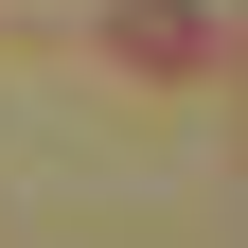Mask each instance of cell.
<instances>
[{
	"label": "cell",
	"mask_w": 248,
	"mask_h": 248,
	"mask_svg": "<svg viewBox=\"0 0 248 248\" xmlns=\"http://www.w3.org/2000/svg\"><path fill=\"white\" fill-rule=\"evenodd\" d=\"M124 53L142 71H195V0H124Z\"/></svg>",
	"instance_id": "1"
}]
</instances>
